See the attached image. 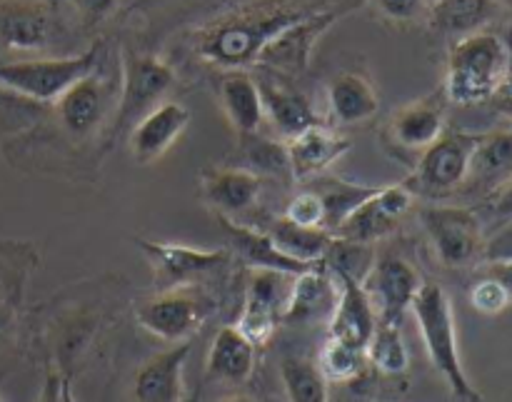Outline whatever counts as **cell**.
Instances as JSON below:
<instances>
[{"label": "cell", "instance_id": "34", "mask_svg": "<svg viewBox=\"0 0 512 402\" xmlns=\"http://www.w3.org/2000/svg\"><path fill=\"white\" fill-rule=\"evenodd\" d=\"M315 365H318L320 375H323L330 385L355 380L365 370L368 360H365V350L328 338L323 343V348H320L318 358H315Z\"/></svg>", "mask_w": 512, "mask_h": 402}, {"label": "cell", "instance_id": "45", "mask_svg": "<svg viewBox=\"0 0 512 402\" xmlns=\"http://www.w3.org/2000/svg\"><path fill=\"white\" fill-rule=\"evenodd\" d=\"M13 323H15L13 308H10L8 303H3V300H0V343H3V340L10 335V330H13Z\"/></svg>", "mask_w": 512, "mask_h": 402}, {"label": "cell", "instance_id": "1", "mask_svg": "<svg viewBox=\"0 0 512 402\" xmlns=\"http://www.w3.org/2000/svg\"><path fill=\"white\" fill-rule=\"evenodd\" d=\"M333 5L330 0H248L193 33V50L223 70L255 65L265 45L288 25Z\"/></svg>", "mask_w": 512, "mask_h": 402}, {"label": "cell", "instance_id": "23", "mask_svg": "<svg viewBox=\"0 0 512 402\" xmlns=\"http://www.w3.org/2000/svg\"><path fill=\"white\" fill-rule=\"evenodd\" d=\"M218 100L238 138L258 133L265 110L258 80L253 75L245 70H223V75L218 78Z\"/></svg>", "mask_w": 512, "mask_h": 402}, {"label": "cell", "instance_id": "37", "mask_svg": "<svg viewBox=\"0 0 512 402\" xmlns=\"http://www.w3.org/2000/svg\"><path fill=\"white\" fill-rule=\"evenodd\" d=\"M433 0H370L375 13L393 25H410L428 18Z\"/></svg>", "mask_w": 512, "mask_h": 402}, {"label": "cell", "instance_id": "17", "mask_svg": "<svg viewBox=\"0 0 512 402\" xmlns=\"http://www.w3.org/2000/svg\"><path fill=\"white\" fill-rule=\"evenodd\" d=\"M190 125V110L178 100H163L128 133L130 153L140 165H150L163 158L175 140Z\"/></svg>", "mask_w": 512, "mask_h": 402}, {"label": "cell", "instance_id": "9", "mask_svg": "<svg viewBox=\"0 0 512 402\" xmlns=\"http://www.w3.org/2000/svg\"><path fill=\"white\" fill-rule=\"evenodd\" d=\"M358 3L353 0H345V3H333L328 8L318 10V13L308 15V18L298 20V23L288 25L285 30H280L273 40L263 48V53L258 55L255 65L265 70H273V73L285 75V78H298L308 70L310 58H313L315 43L325 35V30L333 23H338L340 18L350 13Z\"/></svg>", "mask_w": 512, "mask_h": 402}, {"label": "cell", "instance_id": "40", "mask_svg": "<svg viewBox=\"0 0 512 402\" xmlns=\"http://www.w3.org/2000/svg\"><path fill=\"white\" fill-rule=\"evenodd\" d=\"M73 5L83 15L85 23H100V20L113 13L118 0H73Z\"/></svg>", "mask_w": 512, "mask_h": 402}, {"label": "cell", "instance_id": "12", "mask_svg": "<svg viewBox=\"0 0 512 402\" xmlns=\"http://www.w3.org/2000/svg\"><path fill=\"white\" fill-rule=\"evenodd\" d=\"M60 20L48 0H0V50L48 53L60 38Z\"/></svg>", "mask_w": 512, "mask_h": 402}, {"label": "cell", "instance_id": "47", "mask_svg": "<svg viewBox=\"0 0 512 402\" xmlns=\"http://www.w3.org/2000/svg\"><path fill=\"white\" fill-rule=\"evenodd\" d=\"M3 273H5V265H3V260H0V280H3Z\"/></svg>", "mask_w": 512, "mask_h": 402}, {"label": "cell", "instance_id": "5", "mask_svg": "<svg viewBox=\"0 0 512 402\" xmlns=\"http://www.w3.org/2000/svg\"><path fill=\"white\" fill-rule=\"evenodd\" d=\"M123 75H120L118 110H115L110 140L130 133L140 118L150 113L155 105L163 103L168 90L175 83V70L165 60L150 53H123Z\"/></svg>", "mask_w": 512, "mask_h": 402}, {"label": "cell", "instance_id": "27", "mask_svg": "<svg viewBox=\"0 0 512 402\" xmlns=\"http://www.w3.org/2000/svg\"><path fill=\"white\" fill-rule=\"evenodd\" d=\"M258 80L260 95H263V110L270 118L273 128L283 135L285 140L295 138L303 130L313 128L320 123L318 113L308 103L303 93L278 83L273 78H255Z\"/></svg>", "mask_w": 512, "mask_h": 402}, {"label": "cell", "instance_id": "8", "mask_svg": "<svg viewBox=\"0 0 512 402\" xmlns=\"http://www.w3.org/2000/svg\"><path fill=\"white\" fill-rule=\"evenodd\" d=\"M213 310V303L203 293H195L193 288L158 290L150 298L140 300L133 308L135 323L145 333L165 340V343H188L205 318Z\"/></svg>", "mask_w": 512, "mask_h": 402}, {"label": "cell", "instance_id": "22", "mask_svg": "<svg viewBox=\"0 0 512 402\" xmlns=\"http://www.w3.org/2000/svg\"><path fill=\"white\" fill-rule=\"evenodd\" d=\"M263 193V178L248 168H208L200 175V195L215 210V215L245 213L258 203Z\"/></svg>", "mask_w": 512, "mask_h": 402}, {"label": "cell", "instance_id": "29", "mask_svg": "<svg viewBox=\"0 0 512 402\" xmlns=\"http://www.w3.org/2000/svg\"><path fill=\"white\" fill-rule=\"evenodd\" d=\"M512 178V130H493L480 133L478 148L470 163L468 183L473 188L498 190Z\"/></svg>", "mask_w": 512, "mask_h": 402}, {"label": "cell", "instance_id": "10", "mask_svg": "<svg viewBox=\"0 0 512 402\" xmlns=\"http://www.w3.org/2000/svg\"><path fill=\"white\" fill-rule=\"evenodd\" d=\"M135 245L148 258L158 290L193 288L205 275L223 270L230 260L228 248L205 250L193 248V245L160 243V240L145 238H135Z\"/></svg>", "mask_w": 512, "mask_h": 402}, {"label": "cell", "instance_id": "33", "mask_svg": "<svg viewBox=\"0 0 512 402\" xmlns=\"http://www.w3.org/2000/svg\"><path fill=\"white\" fill-rule=\"evenodd\" d=\"M280 380H283L285 395L290 402H330L328 380L320 375L318 365L308 358L280 360Z\"/></svg>", "mask_w": 512, "mask_h": 402}, {"label": "cell", "instance_id": "19", "mask_svg": "<svg viewBox=\"0 0 512 402\" xmlns=\"http://www.w3.org/2000/svg\"><path fill=\"white\" fill-rule=\"evenodd\" d=\"M220 225H223V233L228 238V250L230 255L243 260L250 270H275V273H283L295 278V275L305 273L313 265L318 263H300V260L288 258L278 245L273 243L265 230L248 228V225L235 223L233 218H225V215H215ZM323 263V260H320Z\"/></svg>", "mask_w": 512, "mask_h": 402}, {"label": "cell", "instance_id": "2", "mask_svg": "<svg viewBox=\"0 0 512 402\" xmlns=\"http://www.w3.org/2000/svg\"><path fill=\"white\" fill-rule=\"evenodd\" d=\"M410 313L415 315L430 363L445 380L453 398L458 402H483V395L470 383L463 360H460L453 303L443 285L435 280H423L413 305H410Z\"/></svg>", "mask_w": 512, "mask_h": 402}, {"label": "cell", "instance_id": "4", "mask_svg": "<svg viewBox=\"0 0 512 402\" xmlns=\"http://www.w3.org/2000/svg\"><path fill=\"white\" fill-rule=\"evenodd\" d=\"M105 43L95 40L90 48L65 58H30V60H0V85L33 103H55L78 80L103 68Z\"/></svg>", "mask_w": 512, "mask_h": 402}, {"label": "cell", "instance_id": "16", "mask_svg": "<svg viewBox=\"0 0 512 402\" xmlns=\"http://www.w3.org/2000/svg\"><path fill=\"white\" fill-rule=\"evenodd\" d=\"M110 103H113V85L100 68L65 90L55 100V113L70 138H88L95 128H100Z\"/></svg>", "mask_w": 512, "mask_h": 402}, {"label": "cell", "instance_id": "13", "mask_svg": "<svg viewBox=\"0 0 512 402\" xmlns=\"http://www.w3.org/2000/svg\"><path fill=\"white\" fill-rule=\"evenodd\" d=\"M413 200L415 195L408 183L380 185L378 193L365 200L353 215H348L333 235L355 245H373L385 240L398 230L400 220L413 208Z\"/></svg>", "mask_w": 512, "mask_h": 402}, {"label": "cell", "instance_id": "11", "mask_svg": "<svg viewBox=\"0 0 512 402\" xmlns=\"http://www.w3.org/2000/svg\"><path fill=\"white\" fill-rule=\"evenodd\" d=\"M423 280L418 268L400 253L375 255L363 278V288L373 300L378 323L403 325L405 313L413 305Z\"/></svg>", "mask_w": 512, "mask_h": 402}, {"label": "cell", "instance_id": "44", "mask_svg": "<svg viewBox=\"0 0 512 402\" xmlns=\"http://www.w3.org/2000/svg\"><path fill=\"white\" fill-rule=\"evenodd\" d=\"M498 258H512V230L500 235V238H495L493 243H488V248H485V260Z\"/></svg>", "mask_w": 512, "mask_h": 402}, {"label": "cell", "instance_id": "30", "mask_svg": "<svg viewBox=\"0 0 512 402\" xmlns=\"http://www.w3.org/2000/svg\"><path fill=\"white\" fill-rule=\"evenodd\" d=\"M265 233L273 238V243L288 258L300 260V263H320V260H325V255L330 253V248L335 243V235L328 233V230L300 228V225L285 220L283 215L270 220Z\"/></svg>", "mask_w": 512, "mask_h": 402}, {"label": "cell", "instance_id": "25", "mask_svg": "<svg viewBox=\"0 0 512 402\" xmlns=\"http://www.w3.org/2000/svg\"><path fill=\"white\" fill-rule=\"evenodd\" d=\"M380 110V95L368 75L345 70L328 85V115L335 125H363Z\"/></svg>", "mask_w": 512, "mask_h": 402}, {"label": "cell", "instance_id": "21", "mask_svg": "<svg viewBox=\"0 0 512 402\" xmlns=\"http://www.w3.org/2000/svg\"><path fill=\"white\" fill-rule=\"evenodd\" d=\"M193 343H178L145 360L135 373L133 393L138 402H180L185 395V363Z\"/></svg>", "mask_w": 512, "mask_h": 402}, {"label": "cell", "instance_id": "38", "mask_svg": "<svg viewBox=\"0 0 512 402\" xmlns=\"http://www.w3.org/2000/svg\"><path fill=\"white\" fill-rule=\"evenodd\" d=\"M512 303L508 290L498 283L495 278H483L470 288V305L478 310L480 315H500Z\"/></svg>", "mask_w": 512, "mask_h": 402}, {"label": "cell", "instance_id": "36", "mask_svg": "<svg viewBox=\"0 0 512 402\" xmlns=\"http://www.w3.org/2000/svg\"><path fill=\"white\" fill-rule=\"evenodd\" d=\"M285 220L300 225V228H318L325 230V205L320 200L318 190H300L293 195V200L288 203L283 213Z\"/></svg>", "mask_w": 512, "mask_h": 402}, {"label": "cell", "instance_id": "15", "mask_svg": "<svg viewBox=\"0 0 512 402\" xmlns=\"http://www.w3.org/2000/svg\"><path fill=\"white\" fill-rule=\"evenodd\" d=\"M330 273L335 278L338 295H335V308L330 313L328 338L365 350L375 325H378L373 300L365 293L363 280L360 278L343 273V270H330Z\"/></svg>", "mask_w": 512, "mask_h": 402}, {"label": "cell", "instance_id": "18", "mask_svg": "<svg viewBox=\"0 0 512 402\" xmlns=\"http://www.w3.org/2000/svg\"><path fill=\"white\" fill-rule=\"evenodd\" d=\"M348 150L350 140L345 135L335 133L333 128L323 123L313 125L295 138L285 140L290 178L295 183H310V180L320 178L330 165L338 163Z\"/></svg>", "mask_w": 512, "mask_h": 402}, {"label": "cell", "instance_id": "26", "mask_svg": "<svg viewBox=\"0 0 512 402\" xmlns=\"http://www.w3.org/2000/svg\"><path fill=\"white\" fill-rule=\"evenodd\" d=\"M500 13V0H433L425 20L435 33L460 40L465 35L483 33Z\"/></svg>", "mask_w": 512, "mask_h": 402}, {"label": "cell", "instance_id": "32", "mask_svg": "<svg viewBox=\"0 0 512 402\" xmlns=\"http://www.w3.org/2000/svg\"><path fill=\"white\" fill-rule=\"evenodd\" d=\"M365 360L383 375H403L410 368V353L405 345L400 325L378 323L368 345H365Z\"/></svg>", "mask_w": 512, "mask_h": 402}, {"label": "cell", "instance_id": "48", "mask_svg": "<svg viewBox=\"0 0 512 402\" xmlns=\"http://www.w3.org/2000/svg\"><path fill=\"white\" fill-rule=\"evenodd\" d=\"M508 38H510V43H512V30H510V35H508Z\"/></svg>", "mask_w": 512, "mask_h": 402}, {"label": "cell", "instance_id": "43", "mask_svg": "<svg viewBox=\"0 0 512 402\" xmlns=\"http://www.w3.org/2000/svg\"><path fill=\"white\" fill-rule=\"evenodd\" d=\"M490 210H493L495 218L512 220V178L495 190L493 198H490Z\"/></svg>", "mask_w": 512, "mask_h": 402}, {"label": "cell", "instance_id": "41", "mask_svg": "<svg viewBox=\"0 0 512 402\" xmlns=\"http://www.w3.org/2000/svg\"><path fill=\"white\" fill-rule=\"evenodd\" d=\"M510 43V38H508ZM490 105H493V110L498 115H503V118L512 120V43H510V68H508V75H505L503 85L498 88V93L490 98Z\"/></svg>", "mask_w": 512, "mask_h": 402}, {"label": "cell", "instance_id": "3", "mask_svg": "<svg viewBox=\"0 0 512 402\" xmlns=\"http://www.w3.org/2000/svg\"><path fill=\"white\" fill-rule=\"evenodd\" d=\"M508 68L510 43L500 35L483 30L455 40L445 73V100L465 108L490 103V98L503 85Z\"/></svg>", "mask_w": 512, "mask_h": 402}, {"label": "cell", "instance_id": "20", "mask_svg": "<svg viewBox=\"0 0 512 402\" xmlns=\"http://www.w3.org/2000/svg\"><path fill=\"white\" fill-rule=\"evenodd\" d=\"M445 133V93L413 100L393 113L388 123L390 143L400 150L423 153Z\"/></svg>", "mask_w": 512, "mask_h": 402}, {"label": "cell", "instance_id": "6", "mask_svg": "<svg viewBox=\"0 0 512 402\" xmlns=\"http://www.w3.org/2000/svg\"><path fill=\"white\" fill-rule=\"evenodd\" d=\"M420 223L430 240L435 258L445 268H470L485 258V228L475 210L440 205L420 210Z\"/></svg>", "mask_w": 512, "mask_h": 402}, {"label": "cell", "instance_id": "42", "mask_svg": "<svg viewBox=\"0 0 512 402\" xmlns=\"http://www.w3.org/2000/svg\"><path fill=\"white\" fill-rule=\"evenodd\" d=\"M483 275L488 278H495L505 290H508L510 300H512V258H498V260H488L483 265Z\"/></svg>", "mask_w": 512, "mask_h": 402}, {"label": "cell", "instance_id": "24", "mask_svg": "<svg viewBox=\"0 0 512 402\" xmlns=\"http://www.w3.org/2000/svg\"><path fill=\"white\" fill-rule=\"evenodd\" d=\"M335 295H338L335 278L323 260L293 278L283 310V323H310L315 318H330L335 308Z\"/></svg>", "mask_w": 512, "mask_h": 402}, {"label": "cell", "instance_id": "14", "mask_svg": "<svg viewBox=\"0 0 512 402\" xmlns=\"http://www.w3.org/2000/svg\"><path fill=\"white\" fill-rule=\"evenodd\" d=\"M285 278H290V275L275 273V270H253L250 273L243 310H240L235 328L255 348H265L278 325L283 323V310L290 293Z\"/></svg>", "mask_w": 512, "mask_h": 402}, {"label": "cell", "instance_id": "35", "mask_svg": "<svg viewBox=\"0 0 512 402\" xmlns=\"http://www.w3.org/2000/svg\"><path fill=\"white\" fill-rule=\"evenodd\" d=\"M245 150V160H248V170L263 178L268 175H283L290 173L288 168V153H285V143H275V140L263 138V135L253 133L240 138Z\"/></svg>", "mask_w": 512, "mask_h": 402}, {"label": "cell", "instance_id": "39", "mask_svg": "<svg viewBox=\"0 0 512 402\" xmlns=\"http://www.w3.org/2000/svg\"><path fill=\"white\" fill-rule=\"evenodd\" d=\"M40 108H43V105L33 103V100L23 98V95L13 93V90L0 85V118H5V115L10 113H33V110L38 113Z\"/></svg>", "mask_w": 512, "mask_h": 402}, {"label": "cell", "instance_id": "31", "mask_svg": "<svg viewBox=\"0 0 512 402\" xmlns=\"http://www.w3.org/2000/svg\"><path fill=\"white\" fill-rule=\"evenodd\" d=\"M315 190L325 205V230L335 233L348 215H353L365 200L378 193L380 185H358L340 178H328L315 185Z\"/></svg>", "mask_w": 512, "mask_h": 402}, {"label": "cell", "instance_id": "7", "mask_svg": "<svg viewBox=\"0 0 512 402\" xmlns=\"http://www.w3.org/2000/svg\"><path fill=\"white\" fill-rule=\"evenodd\" d=\"M480 133H465V130H445L430 148L420 153L415 173L410 175L408 188L413 195H438L455 193L468 183L470 163L478 148Z\"/></svg>", "mask_w": 512, "mask_h": 402}, {"label": "cell", "instance_id": "49", "mask_svg": "<svg viewBox=\"0 0 512 402\" xmlns=\"http://www.w3.org/2000/svg\"><path fill=\"white\" fill-rule=\"evenodd\" d=\"M0 402H5V400H3V395H0Z\"/></svg>", "mask_w": 512, "mask_h": 402}, {"label": "cell", "instance_id": "46", "mask_svg": "<svg viewBox=\"0 0 512 402\" xmlns=\"http://www.w3.org/2000/svg\"><path fill=\"white\" fill-rule=\"evenodd\" d=\"M218 402H258V400L248 398V395H230V398H223V400H218Z\"/></svg>", "mask_w": 512, "mask_h": 402}, {"label": "cell", "instance_id": "28", "mask_svg": "<svg viewBox=\"0 0 512 402\" xmlns=\"http://www.w3.org/2000/svg\"><path fill=\"white\" fill-rule=\"evenodd\" d=\"M255 350L258 348L248 343L235 325H225L215 333L205 360V373L208 378L230 385L248 383L255 370Z\"/></svg>", "mask_w": 512, "mask_h": 402}]
</instances>
